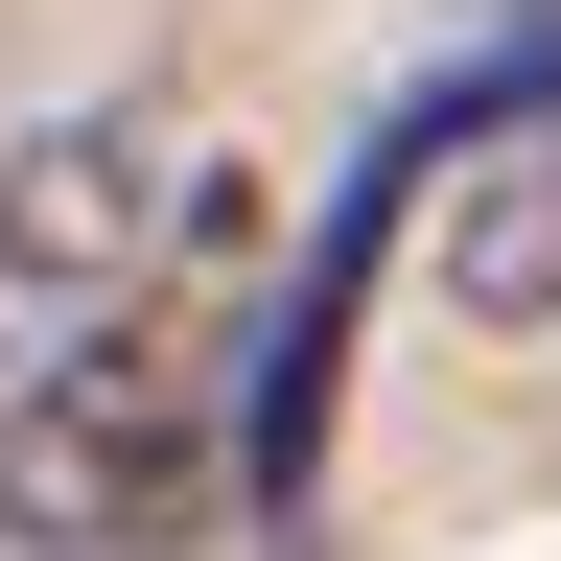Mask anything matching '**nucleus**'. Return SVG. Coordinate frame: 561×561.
<instances>
[{
	"label": "nucleus",
	"instance_id": "2",
	"mask_svg": "<svg viewBox=\"0 0 561 561\" xmlns=\"http://www.w3.org/2000/svg\"><path fill=\"white\" fill-rule=\"evenodd\" d=\"M0 468H24V538H140V561H164L187 468H210V375H187V328H117Z\"/></svg>",
	"mask_w": 561,
	"mask_h": 561
},
{
	"label": "nucleus",
	"instance_id": "3",
	"mask_svg": "<svg viewBox=\"0 0 561 561\" xmlns=\"http://www.w3.org/2000/svg\"><path fill=\"white\" fill-rule=\"evenodd\" d=\"M0 561H140V538H0Z\"/></svg>",
	"mask_w": 561,
	"mask_h": 561
},
{
	"label": "nucleus",
	"instance_id": "1",
	"mask_svg": "<svg viewBox=\"0 0 561 561\" xmlns=\"http://www.w3.org/2000/svg\"><path fill=\"white\" fill-rule=\"evenodd\" d=\"M164 187H187V164H164L140 117H47V140H0V445H24V421L140 328V257L187 234Z\"/></svg>",
	"mask_w": 561,
	"mask_h": 561
}]
</instances>
